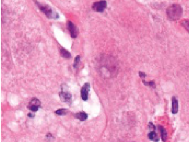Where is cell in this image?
<instances>
[{
  "label": "cell",
  "mask_w": 189,
  "mask_h": 142,
  "mask_svg": "<svg viewBox=\"0 0 189 142\" xmlns=\"http://www.w3.org/2000/svg\"><path fill=\"white\" fill-rule=\"evenodd\" d=\"M149 127L151 128L154 129V130L156 128H155V125H154L152 123H149Z\"/></svg>",
  "instance_id": "obj_19"
},
{
  "label": "cell",
  "mask_w": 189,
  "mask_h": 142,
  "mask_svg": "<svg viewBox=\"0 0 189 142\" xmlns=\"http://www.w3.org/2000/svg\"><path fill=\"white\" fill-rule=\"evenodd\" d=\"M139 76H140V77L141 79H142V80H145L146 77V74H145L144 72H141V71H140V72H139Z\"/></svg>",
  "instance_id": "obj_18"
},
{
  "label": "cell",
  "mask_w": 189,
  "mask_h": 142,
  "mask_svg": "<svg viewBox=\"0 0 189 142\" xmlns=\"http://www.w3.org/2000/svg\"><path fill=\"white\" fill-rule=\"evenodd\" d=\"M60 53H61V56L64 58H70L72 57L70 53L64 48H61L60 50Z\"/></svg>",
  "instance_id": "obj_12"
},
{
  "label": "cell",
  "mask_w": 189,
  "mask_h": 142,
  "mask_svg": "<svg viewBox=\"0 0 189 142\" xmlns=\"http://www.w3.org/2000/svg\"><path fill=\"white\" fill-rule=\"evenodd\" d=\"M74 117L80 121H85L88 119V114L84 112H81L76 113L74 115Z\"/></svg>",
  "instance_id": "obj_9"
},
{
  "label": "cell",
  "mask_w": 189,
  "mask_h": 142,
  "mask_svg": "<svg viewBox=\"0 0 189 142\" xmlns=\"http://www.w3.org/2000/svg\"><path fill=\"white\" fill-rule=\"evenodd\" d=\"M40 107H41V102L38 98L35 97L32 99L29 102V104L28 105V109L33 112H37Z\"/></svg>",
  "instance_id": "obj_4"
},
{
  "label": "cell",
  "mask_w": 189,
  "mask_h": 142,
  "mask_svg": "<svg viewBox=\"0 0 189 142\" xmlns=\"http://www.w3.org/2000/svg\"><path fill=\"white\" fill-rule=\"evenodd\" d=\"M68 30L70 33V36L73 38L77 37L78 29L75 25L73 22H68Z\"/></svg>",
  "instance_id": "obj_7"
},
{
  "label": "cell",
  "mask_w": 189,
  "mask_h": 142,
  "mask_svg": "<svg viewBox=\"0 0 189 142\" xmlns=\"http://www.w3.org/2000/svg\"><path fill=\"white\" fill-rule=\"evenodd\" d=\"M159 128L161 132V137L162 142H165L167 139V133L166 130L162 126H159Z\"/></svg>",
  "instance_id": "obj_10"
},
{
  "label": "cell",
  "mask_w": 189,
  "mask_h": 142,
  "mask_svg": "<svg viewBox=\"0 0 189 142\" xmlns=\"http://www.w3.org/2000/svg\"><path fill=\"white\" fill-rule=\"evenodd\" d=\"M45 138H46V142H53L54 140V137L51 133H48Z\"/></svg>",
  "instance_id": "obj_14"
},
{
  "label": "cell",
  "mask_w": 189,
  "mask_h": 142,
  "mask_svg": "<svg viewBox=\"0 0 189 142\" xmlns=\"http://www.w3.org/2000/svg\"><path fill=\"white\" fill-rule=\"evenodd\" d=\"M183 13V9L179 4L170 5L166 10V15L170 21H176L179 20Z\"/></svg>",
  "instance_id": "obj_1"
},
{
  "label": "cell",
  "mask_w": 189,
  "mask_h": 142,
  "mask_svg": "<svg viewBox=\"0 0 189 142\" xmlns=\"http://www.w3.org/2000/svg\"><path fill=\"white\" fill-rule=\"evenodd\" d=\"M143 84H144V85L146 86H149L151 87H153V88H156V84H155V82H153V81H150V82H146L145 80H142Z\"/></svg>",
  "instance_id": "obj_15"
},
{
  "label": "cell",
  "mask_w": 189,
  "mask_h": 142,
  "mask_svg": "<svg viewBox=\"0 0 189 142\" xmlns=\"http://www.w3.org/2000/svg\"><path fill=\"white\" fill-rule=\"evenodd\" d=\"M28 117L30 118H33L34 117V114L31 113H29L28 114Z\"/></svg>",
  "instance_id": "obj_20"
},
{
  "label": "cell",
  "mask_w": 189,
  "mask_h": 142,
  "mask_svg": "<svg viewBox=\"0 0 189 142\" xmlns=\"http://www.w3.org/2000/svg\"><path fill=\"white\" fill-rule=\"evenodd\" d=\"M80 57L79 56H77L74 59V68H76L77 67L78 65L79 64V62L80 61Z\"/></svg>",
  "instance_id": "obj_17"
},
{
  "label": "cell",
  "mask_w": 189,
  "mask_h": 142,
  "mask_svg": "<svg viewBox=\"0 0 189 142\" xmlns=\"http://www.w3.org/2000/svg\"><path fill=\"white\" fill-rule=\"evenodd\" d=\"M68 112V110L66 108H60L56 110L55 114L59 116H64L66 115Z\"/></svg>",
  "instance_id": "obj_13"
},
{
  "label": "cell",
  "mask_w": 189,
  "mask_h": 142,
  "mask_svg": "<svg viewBox=\"0 0 189 142\" xmlns=\"http://www.w3.org/2000/svg\"><path fill=\"white\" fill-rule=\"evenodd\" d=\"M59 97L62 102L71 104L72 102V96L67 90H64V88H62L61 92L59 93Z\"/></svg>",
  "instance_id": "obj_3"
},
{
  "label": "cell",
  "mask_w": 189,
  "mask_h": 142,
  "mask_svg": "<svg viewBox=\"0 0 189 142\" xmlns=\"http://www.w3.org/2000/svg\"><path fill=\"white\" fill-rule=\"evenodd\" d=\"M37 5L42 12L49 18H58V13L54 12L48 5H42L38 3H37Z\"/></svg>",
  "instance_id": "obj_2"
},
{
  "label": "cell",
  "mask_w": 189,
  "mask_h": 142,
  "mask_svg": "<svg viewBox=\"0 0 189 142\" xmlns=\"http://www.w3.org/2000/svg\"><path fill=\"white\" fill-rule=\"evenodd\" d=\"M181 25L189 33V20H185L182 21L181 22Z\"/></svg>",
  "instance_id": "obj_16"
},
{
  "label": "cell",
  "mask_w": 189,
  "mask_h": 142,
  "mask_svg": "<svg viewBox=\"0 0 189 142\" xmlns=\"http://www.w3.org/2000/svg\"><path fill=\"white\" fill-rule=\"evenodd\" d=\"M107 2L105 0H102L94 3L92 5V9L97 13H102L107 7Z\"/></svg>",
  "instance_id": "obj_5"
},
{
  "label": "cell",
  "mask_w": 189,
  "mask_h": 142,
  "mask_svg": "<svg viewBox=\"0 0 189 142\" xmlns=\"http://www.w3.org/2000/svg\"><path fill=\"white\" fill-rule=\"evenodd\" d=\"M179 110V103L176 98L175 97H172V109L171 112L173 114H175L178 112Z\"/></svg>",
  "instance_id": "obj_8"
},
{
  "label": "cell",
  "mask_w": 189,
  "mask_h": 142,
  "mask_svg": "<svg viewBox=\"0 0 189 142\" xmlns=\"http://www.w3.org/2000/svg\"><path fill=\"white\" fill-rule=\"evenodd\" d=\"M149 139L154 142H159V138H158V135L156 133L155 131H151L149 133L148 135Z\"/></svg>",
  "instance_id": "obj_11"
},
{
  "label": "cell",
  "mask_w": 189,
  "mask_h": 142,
  "mask_svg": "<svg viewBox=\"0 0 189 142\" xmlns=\"http://www.w3.org/2000/svg\"><path fill=\"white\" fill-rule=\"evenodd\" d=\"M90 91V84L89 83H85L80 90V94L81 97L84 101H87L88 98V94Z\"/></svg>",
  "instance_id": "obj_6"
}]
</instances>
